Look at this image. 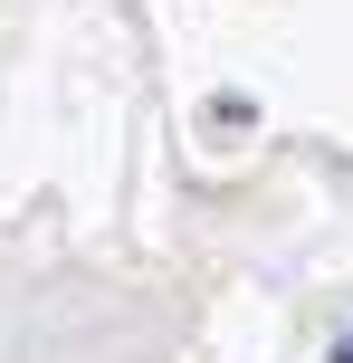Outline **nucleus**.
Wrapping results in <instances>:
<instances>
[{"label": "nucleus", "instance_id": "f257e3e1", "mask_svg": "<svg viewBox=\"0 0 353 363\" xmlns=\"http://www.w3.org/2000/svg\"><path fill=\"white\" fill-rule=\"evenodd\" d=\"M335 363H353V335H344V345H335Z\"/></svg>", "mask_w": 353, "mask_h": 363}]
</instances>
